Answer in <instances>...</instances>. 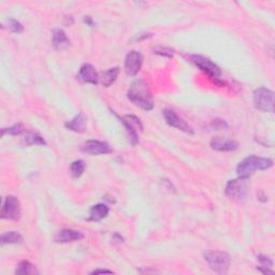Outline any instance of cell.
<instances>
[{
  "label": "cell",
  "instance_id": "cell-17",
  "mask_svg": "<svg viewBox=\"0 0 275 275\" xmlns=\"http://www.w3.org/2000/svg\"><path fill=\"white\" fill-rule=\"evenodd\" d=\"M110 213V208L106 203H97L89 210V217L87 220L89 221H100L105 220Z\"/></svg>",
  "mask_w": 275,
  "mask_h": 275
},
{
  "label": "cell",
  "instance_id": "cell-32",
  "mask_svg": "<svg viewBox=\"0 0 275 275\" xmlns=\"http://www.w3.org/2000/svg\"><path fill=\"white\" fill-rule=\"evenodd\" d=\"M112 240H113L115 243H123V242H124V238H123V236H121V235H120L119 233H117V232H115V233L113 234Z\"/></svg>",
  "mask_w": 275,
  "mask_h": 275
},
{
  "label": "cell",
  "instance_id": "cell-15",
  "mask_svg": "<svg viewBox=\"0 0 275 275\" xmlns=\"http://www.w3.org/2000/svg\"><path fill=\"white\" fill-rule=\"evenodd\" d=\"M52 43L55 50L66 51L71 47V41L67 37L66 33L60 28H55L52 31Z\"/></svg>",
  "mask_w": 275,
  "mask_h": 275
},
{
  "label": "cell",
  "instance_id": "cell-31",
  "mask_svg": "<svg viewBox=\"0 0 275 275\" xmlns=\"http://www.w3.org/2000/svg\"><path fill=\"white\" fill-rule=\"evenodd\" d=\"M102 273H108V274H112L113 272L111 270H107V269H96V270L92 271L91 274H102Z\"/></svg>",
  "mask_w": 275,
  "mask_h": 275
},
{
  "label": "cell",
  "instance_id": "cell-22",
  "mask_svg": "<svg viewBox=\"0 0 275 275\" xmlns=\"http://www.w3.org/2000/svg\"><path fill=\"white\" fill-rule=\"evenodd\" d=\"M24 132L25 127L23 124H14L8 128H2L1 129L2 137H4L5 134H8V136H21Z\"/></svg>",
  "mask_w": 275,
  "mask_h": 275
},
{
  "label": "cell",
  "instance_id": "cell-30",
  "mask_svg": "<svg viewBox=\"0 0 275 275\" xmlns=\"http://www.w3.org/2000/svg\"><path fill=\"white\" fill-rule=\"evenodd\" d=\"M73 22V17L71 15H65V17H63V23H65L66 26H71Z\"/></svg>",
  "mask_w": 275,
  "mask_h": 275
},
{
  "label": "cell",
  "instance_id": "cell-12",
  "mask_svg": "<svg viewBox=\"0 0 275 275\" xmlns=\"http://www.w3.org/2000/svg\"><path fill=\"white\" fill-rule=\"evenodd\" d=\"M78 79L83 83L93 85H97L100 81L98 72L96 71V68L91 63H84V65L81 66L78 73Z\"/></svg>",
  "mask_w": 275,
  "mask_h": 275
},
{
  "label": "cell",
  "instance_id": "cell-27",
  "mask_svg": "<svg viewBox=\"0 0 275 275\" xmlns=\"http://www.w3.org/2000/svg\"><path fill=\"white\" fill-rule=\"evenodd\" d=\"M257 259L260 262L261 267H266V268H272L273 267V260L270 257H268V256H266V255H262V254L258 255Z\"/></svg>",
  "mask_w": 275,
  "mask_h": 275
},
{
  "label": "cell",
  "instance_id": "cell-2",
  "mask_svg": "<svg viewBox=\"0 0 275 275\" xmlns=\"http://www.w3.org/2000/svg\"><path fill=\"white\" fill-rule=\"evenodd\" d=\"M273 167V161L271 158L258 157V156H248L236 167V174L239 177L248 180L256 171H264Z\"/></svg>",
  "mask_w": 275,
  "mask_h": 275
},
{
  "label": "cell",
  "instance_id": "cell-1",
  "mask_svg": "<svg viewBox=\"0 0 275 275\" xmlns=\"http://www.w3.org/2000/svg\"><path fill=\"white\" fill-rule=\"evenodd\" d=\"M127 98L145 111H152L154 109V100L150 87L143 80H136L132 83L127 92Z\"/></svg>",
  "mask_w": 275,
  "mask_h": 275
},
{
  "label": "cell",
  "instance_id": "cell-16",
  "mask_svg": "<svg viewBox=\"0 0 275 275\" xmlns=\"http://www.w3.org/2000/svg\"><path fill=\"white\" fill-rule=\"evenodd\" d=\"M84 238V234L78 230L73 229H62L59 232H57L55 235V242L61 243V244H65V243H71V242H76L80 241Z\"/></svg>",
  "mask_w": 275,
  "mask_h": 275
},
{
  "label": "cell",
  "instance_id": "cell-4",
  "mask_svg": "<svg viewBox=\"0 0 275 275\" xmlns=\"http://www.w3.org/2000/svg\"><path fill=\"white\" fill-rule=\"evenodd\" d=\"M204 260L207 261L211 270L219 274L227 273L231 265L230 255L222 251H210L204 253Z\"/></svg>",
  "mask_w": 275,
  "mask_h": 275
},
{
  "label": "cell",
  "instance_id": "cell-21",
  "mask_svg": "<svg viewBox=\"0 0 275 275\" xmlns=\"http://www.w3.org/2000/svg\"><path fill=\"white\" fill-rule=\"evenodd\" d=\"M24 145L31 146V145H47V141L43 137H41L37 132H29L26 134L23 141Z\"/></svg>",
  "mask_w": 275,
  "mask_h": 275
},
{
  "label": "cell",
  "instance_id": "cell-8",
  "mask_svg": "<svg viewBox=\"0 0 275 275\" xmlns=\"http://www.w3.org/2000/svg\"><path fill=\"white\" fill-rule=\"evenodd\" d=\"M22 209L20 200L14 196H8L4 198L1 212H0V217L2 220H18L21 219Z\"/></svg>",
  "mask_w": 275,
  "mask_h": 275
},
{
  "label": "cell",
  "instance_id": "cell-9",
  "mask_svg": "<svg viewBox=\"0 0 275 275\" xmlns=\"http://www.w3.org/2000/svg\"><path fill=\"white\" fill-rule=\"evenodd\" d=\"M81 151L91 156L106 155L113 152L110 145L107 142L99 141V140H87L81 145Z\"/></svg>",
  "mask_w": 275,
  "mask_h": 275
},
{
  "label": "cell",
  "instance_id": "cell-19",
  "mask_svg": "<svg viewBox=\"0 0 275 275\" xmlns=\"http://www.w3.org/2000/svg\"><path fill=\"white\" fill-rule=\"evenodd\" d=\"M23 236L17 231H8L4 232L0 236V243L1 245L5 244H21L23 243Z\"/></svg>",
  "mask_w": 275,
  "mask_h": 275
},
{
  "label": "cell",
  "instance_id": "cell-3",
  "mask_svg": "<svg viewBox=\"0 0 275 275\" xmlns=\"http://www.w3.org/2000/svg\"><path fill=\"white\" fill-rule=\"evenodd\" d=\"M188 60L194 63V65L200 69L203 73H206L209 78L212 80L216 85L222 86L225 85V82L221 80V70L220 68L216 65L215 62H213L208 57H204L202 55H189Z\"/></svg>",
  "mask_w": 275,
  "mask_h": 275
},
{
  "label": "cell",
  "instance_id": "cell-24",
  "mask_svg": "<svg viewBox=\"0 0 275 275\" xmlns=\"http://www.w3.org/2000/svg\"><path fill=\"white\" fill-rule=\"evenodd\" d=\"M8 24V29L11 31V33H15V34H21L24 31V26L21 24V22H18L15 18H9L7 21Z\"/></svg>",
  "mask_w": 275,
  "mask_h": 275
},
{
  "label": "cell",
  "instance_id": "cell-13",
  "mask_svg": "<svg viewBox=\"0 0 275 275\" xmlns=\"http://www.w3.org/2000/svg\"><path fill=\"white\" fill-rule=\"evenodd\" d=\"M211 149L217 152H234L239 149V143L235 140L221 137H214L210 142Z\"/></svg>",
  "mask_w": 275,
  "mask_h": 275
},
{
  "label": "cell",
  "instance_id": "cell-14",
  "mask_svg": "<svg viewBox=\"0 0 275 275\" xmlns=\"http://www.w3.org/2000/svg\"><path fill=\"white\" fill-rule=\"evenodd\" d=\"M65 127H66V129L76 132V133L84 132L87 128L86 115L83 112H80L70 120H67L65 123Z\"/></svg>",
  "mask_w": 275,
  "mask_h": 275
},
{
  "label": "cell",
  "instance_id": "cell-26",
  "mask_svg": "<svg viewBox=\"0 0 275 275\" xmlns=\"http://www.w3.org/2000/svg\"><path fill=\"white\" fill-rule=\"evenodd\" d=\"M211 126H212L214 129H216V130L228 129V127H229L226 120L220 119V118H216V119H213L212 121H211Z\"/></svg>",
  "mask_w": 275,
  "mask_h": 275
},
{
  "label": "cell",
  "instance_id": "cell-10",
  "mask_svg": "<svg viewBox=\"0 0 275 275\" xmlns=\"http://www.w3.org/2000/svg\"><path fill=\"white\" fill-rule=\"evenodd\" d=\"M143 65V55L139 51H130L125 57L124 68L128 75L136 76Z\"/></svg>",
  "mask_w": 275,
  "mask_h": 275
},
{
  "label": "cell",
  "instance_id": "cell-25",
  "mask_svg": "<svg viewBox=\"0 0 275 275\" xmlns=\"http://www.w3.org/2000/svg\"><path fill=\"white\" fill-rule=\"evenodd\" d=\"M154 53L157 55H161L164 57H168V58H171V57H173V50L170 49V48H163V47H159L157 49L154 50Z\"/></svg>",
  "mask_w": 275,
  "mask_h": 275
},
{
  "label": "cell",
  "instance_id": "cell-6",
  "mask_svg": "<svg viewBox=\"0 0 275 275\" xmlns=\"http://www.w3.org/2000/svg\"><path fill=\"white\" fill-rule=\"evenodd\" d=\"M121 124L124 125L125 129L128 134V139L132 145H137L139 143V131H143V125L140 118L134 115H125V116H118L116 113H114Z\"/></svg>",
  "mask_w": 275,
  "mask_h": 275
},
{
  "label": "cell",
  "instance_id": "cell-20",
  "mask_svg": "<svg viewBox=\"0 0 275 275\" xmlns=\"http://www.w3.org/2000/svg\"><path fill=\"white\" fill-rule=\"evenodd\" d=\"M15 274L17 275H33L38 274L36 266L27 260H23L16 266Z\"/></svg>",
  "mask_w": 275,
  "mask_h": 275
},
{
  "label": "cell",
  "instance_id": "cell-5",
  "mask_svg": "<svg viewBox=\"0 0 275 275\" xmlns=\"http://www.w3.org/2000/svg\"><path fill=\"white\" fill-rule=\"evenodd\" d=\"M254 106L261 112L274 113V93L267 87L255 89L253 95Z\"/></svg>",
  "mask_w": 275,
  "mask_h": 275
},
{
  "label": "cell",
  "instance_id": "cell-29",
  "mask_svg": "<svg viewBox=\"0 0 275 275\" xmlns=\"http://www.w3.org/2000/svg\"><path fill=\"white\" fill-rule=\"evenodd\" d=\"M257 270L261 272L262 274H269V275H274V271L271 270V268H266V267H257Z\"/></svg>",
  "mask_w": 275,
  "mask_h": 275
},
{
  "label": "cell",
  "instance_id": "cell-23",
  "mask_svg": "<svg viewBox=\"0 0 275 275\" xmlns=\"http://www.w3.org/2000/svg\"><path fill=\"white\" fill-rule=\"evenodd\" d=\"M70 171H71V174L73 177L79 178L82 176V174L84 173L85 171V164L82 159H78V161H74L71 165H70Z\"/></svg>",
  "mask_w": 275,
  "mask_h": 275
},
{
  "label": "cell",
  "instance_id": "cell-28",
  "mask_svg": "<svg viewBox=\"0 0 275 275\" xmlns=\"http://www.w3.org/2000/svg\"><path fill=\"white\" fill-rule=\"evenodd\" d=\"M153 35L150 34V33H142V34H138L134 36L131 41L132 42H141L143 40H146V39H150V38H152Z\"/></svg>",
  "mask_w": 275,
  "mask_h": 275
},
{
  "label": "cell",
  "instance_id": "cell-33",
  "mask_svg": "<svg viewBox=\"0 0 275 275\" xmlns=\"http://www.w3.org/2000/svg\"><path fill=\"white\" fill-rule=\"evenodd\" d=\"M83 22H84L87 26H89V27H94V21H93V18L91 17V16H84V18H83Z\"/></svg>",
  "mask_w": 275,
  "mask_h": 275
},
{
  "label": "cell",
  "instance_id": "cell-18",
  "mask_svg": "<svg viewBox=\"0 0 275 275\" xmlns=\"http://www.w3.org/2000/svg\"><path fill=\"white\" fill-rule=\"evenodd\" d=\"M119 71H120L119 67H113L107 70V71L102 73V76L100 78L101 84L105 87H110L112 84H114V82L117 80Z\"/></svg>",
  "mask_w": 275,
  "mask_h": 275
},
{
  "label": "cell",
  "instance_id": "cell-7",
  "mask_svg": "<svg viewBox=\"0 0 275 275\" xmlns=\"http://www.w3.org/2000/svg\"><path fill=\"white\" fill-rule=\"evenodd\" d=\"M225 194L231 200L243 201L247 197V194H248L247 180H244V178H241V177L230 180L226 184Z\"/></svg>",
  "mask_w": 275,
  "mask_h": 275
},
{
  "label": "cell",
  "instance_id": "cell-11",
  "mask_svg": "<svg viewBox=\"0 0 275 275\" xmlns=\"http://www.w3.org/2000/svg\"><path fill=\"white\" fill-rule=\"evenodd\" d=\"M163 114L165 119V123H167L169 126L173 127L175 129L183 131L185 133L194 134V130L191 129V127L183 118L178 116L174 111L170 110V109H165V110H164Z\"/></svg>",
  "mask_w": 275,
  "mask_h": 275
}]
</instances>
